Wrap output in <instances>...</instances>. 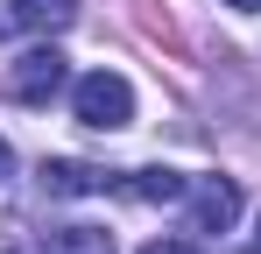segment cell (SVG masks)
<instances>
[{"label": "cell", "instance_id": "cell-1", "mask_svg": "<svg viewBox=\"0 0 261 254\" xmlns=\"http://www.w3.org/2000/svg\"><path fill=\"white\" fill-rule=\"evenodd\" d=\"M71 113L85 127H99V134H120L134 120V85L120 71H85V78L71 85Z\"/></svg>", "mask_w": 261, "mask_h": 254}, {"label": "cell", "instance_id": "cell-2", "mask_svg": "<svg viewBox=\"0 0 261 254\" xmlns=\"http://www.w3.org/2000/svg\"><path fill=\"white\" fill-rule=\"evenodd\" d=\"M64 78H71L64 49H57V42H36V49L14 57V71H7V99H14V106H49V99L64 92Z\"/></svg>", "mask_w": 261, "mask_h": 254}, {"label": "cell", "instance_id": "cell-3", "mask_svg": "<svg viewBox=\"0 0 261 254\" xmlns=\"http://www.w3.org/2000/svg\"><path fill=\"white\" fill-rule=\"evenodd\" d=\"M240 219V184L233 176H205L191 191V233H233Z\"/></svg>", "mask_w": 261, "mask_h": 254}, {"label": "cell", "instance_id": "cell-4", "mask_svg": "<svg viewBox=\"0 0 261 254\" xmlns=\"http://www.w3.org/2000/svg\"><path fill=\"white\" fill-rule=\"evenodd\" d=\"M113 184H120V176L99 169V163H64V156L43 163V191L49 198H99V191H113Z\"/></svg>", "mask_w": 261, "mask_h": 254}, {"label": "cell", "instance_id": "cell-5", "mask_svg": "<svg viewBox=\"0 0 261 254\" xmlns=\"http://www.w3.org/2000/svg\"><path fill=\"white\" fill-rule=\"evenodd\" d=\"M113 191H127V198H141V205H176V198H191V176H176V169H127Z\"/></svg>", "mask_w": 261, "mask_h": 254}, {"label": "cell", "instance_id": "cell-6", "mask_svg": "<svg viewBox=\"0 0 261 254\" xmlns=\"http://www.w3.org/2000/svg\"><path fill=\"white\" fill-rule=\"evenodd\" d=\"M36 254H120V247H113L106 226H57V233H43Z\"/></svg>", "mask_w": 261, "mask_h": 254}, {"label": "cell", "instance_id": "cell-7", "mask_svg": "<svg viewBox=\"0 0 261 254\" xmlns=\"http://www.w3.org/2000/svg\"><path fill=\"white\" fill-rule=\"evenodd\" d=\"M7 21H14V29H71V21H78V0H14V7H7Z\"/></svg>", "mask_w": 261, "mask_h": 254}, {"label": "cell", "instance_id": "cell-8", "mask_svg": "<svg viewBox=\"0 0 261 254\" xmlns=\"http://www.w3.org/2000/svg\"><path fill=\"white\" fill-rule=\"evenodd\" d=\"M141 254H205V247H198V240H176V233H163V240H148Z\"/></svg>", "mask_w": 261, "mask_h": 254}, {"label": "cell", "instance_id": "cell-9", "mask_svg": "<svg viewBox=\"0 0 261 254\" xmlns=\"http://www.w3.org/2000/svg\"><path fill=\"white\" fill-rule=\"evenodd\" d=\"M7 176H14V148L0 141V184H7Z\"/></svg>", "mask_w": 261, "mask_h": 254}, {"label": "cell", "instance_id": "cell-10", "mask_svg": "<svg viewBox=\"0 0 261 254\" xmlns=\"http://www.w3.org/2000/svg\"><path fill=\"white\" fill-rule=\"evenodd\" d=\"M226 7H261V0H226Z\"/></svg>", "mask_w": 261, "mask_h": 254}, {"label": "cell", "instance_id": "cell-11", "mask_svg": "<svg viewBox=\"0 0 261 254\" xmlns=\"http://www.w3.org/2000/svg\"><path fill=\"white\" fill-rule=\"evenodd\" d=\"M247 254H261V233H254V240H247Z\"/></svg>", "mask_w": 261, "mask_h": 254}]
</instances>
